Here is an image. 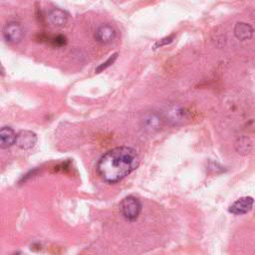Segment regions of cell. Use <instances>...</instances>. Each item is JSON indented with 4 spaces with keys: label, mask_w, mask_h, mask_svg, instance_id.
Wrapping results in <instances>:
<instances>
[{
    "label": "cell",
    "mask_w": 255,
    "mask_h": 255,
    "mask_svg": "<svg viewBox=\"0 0 255 255\" xmlns=\"http://www.w3.org/2000/svg\"><path fill=\"white\" fill-rule=\"evenodd\" d=\"M139 156L129 146H118L110 149L99 159L97 170L108 183H116L137 168Z\"/></svg>",
    "instance_id": "cell-1"
},
{
    "label": "cell",
    "mask_w": 255,
    "mask_h": 255,
    "mask_svg": "<svg viewBox=\"0 0 255 255\" xmlns=\"http://www.w3.org/2000/svg\"><path fill=\"white\" fill-rule=\"evenodd\" d=\"M120 211L127 220L134 221L141 212V203L136 197L128 195L121 201Z\"/></svg>",
    "instance_id": "cell-2"
},
{
    "label": "cell",
    "mask_w": 255,
    "mask_h": 255,
    "mask_svg": "<svg viewBox=\"0 0 255 255\" xmlns=\"http://www.w3.org/2000/svg\"><path fill=\"white\" fill-rule=\"evenodd\" d=\"M3 36L10 44L19 43L24 37V30L17 22H9L3 29Z\"/></svg>",
    "instance_id": "cell-3"
},
{
    "label": "cell",
    "mask_w": 255,
    "mask_h": 255,
    "mask_svg": "<svg viewBox=\"0 0 255 255\" xmlns=\"http://www.w3.org/2000/svg\"><path fill=\"white\" fill-rule=\"evenodd\" d=\"M254 200L251 196H243L235 200L230 206L228 211L235 215H242L248 213L253 207Z\"/></svg>",
    "instance_id": "cell-4"
},
{
    "label": "cell",
    "mask_w": 255,
    "mask_h": 255,
    "mask_svg": "<svg viewBox=\"0 0 255 255\" xmlns=\"http://www.w3.org/2000/svg\"><path fill=\"white\" fill-rule=\"evenodd\" d=\"M37 142V135L31 130H21L17 136L15 143L21 149H31Z\"/></svg>",
    "instance_id": "cell-5"
},
{
    "label": "cell",
    "mask_w": 255,
    "mask_h": 255,
    "mask_svg": "<svg viewBox=\"0 0 255 255\" xmlns=\"http://www.w3.org/2000/svg\"><path fill=\"white\" fill-rule=\"evenodd\" d=\"M95 38L102 44L111 43L116 38V30L109 24L101 25L95 33Z\"/></svg>",
    "instance_id": "cell-6"
},
{
    "label": "cell",
    "mask_w": 255,
    "mask_h": 255,
    "mask_svg": "<svg viewBox=\"0 0 255 255\" xmlns=\"http://www.w3.org/2000/svg\"><path fill=\"white\" fill-rule=\"evenodd\" d=\"M47 19L51 25L56 27H62L68 21V13L62 9L55 8L49 11Z\"/></svg>",
    "instance_id": "cell-7"
},
{
    "label": "cell",
    "mask_w": 255,
    "mask_h": 255,
    "mask_svg": "<svg viewBox=\"0 0 255 255\" xmlns=\"http://www.w3.org/2000/svg\"><path fill=\"white\" fill-rule=\"evenodd\" d=\"M17 134L10 127H4L0 128V148H8L12 146L16 141Z\"/></svg>",
    "instance_id": "cell-8"
},
{
    "label": "cell",
    "mask_w": 255,
    "mask_h": 255,
    "mask_svg": "<svg viewBox=\"0 0 255 255\" xmlns=\"http://www.w3.org/2000/svg\"><path fill=\"white\" fill-rule=\"evenodd\" d=\"M234 35L241 41L249 40L253 36V28L248 23L238 22L234 27Z\"/></svg>",
    "instance_id": "cell-9"
},
{
    "label": "cell",
    "mask_w": 255,
    "mask_h": 255,
    "mask_svg": "<svg viewBox=\"0 0 255 255\" xmlns=\"http://www.w3.org/2000/svg\"><path fill=\"white\" fill-rule=\"evenodd\" d=\"M117 58H118V53L113 54L107 61L103 62V63L96 69V73H100V72H102L103 70H105V69H107L108 67H110V66L117 60Z\"/></svg>",
    "instance_id": "cell-10"
},
{
    "label": "cell",
    "mask_w": 255,
    "mask_h": 255,
    "mask_svg": "<svg viewBox=\"0 0 255 255\" xmlns=\"http://www.w3.org/2000/svg\"><path fill=\"white\" fill-rule=\"evenodd\" d=\"M174 39V35H169V36H166L162 39H160L159 41H157L154 45V48H159V47H162V46H166L168 44H170Z\"/></svg>",
    "instance_id": "cell-11"
},
{
    "label": "cell",
    "mask_w": 255,
    "mask_h": 255,
    "mask_svg": "<svg viewBox=\"0 0 255 255\" xmlns=\"http://www.w3.org/2000/svg\"><path fill=\"white\" fill-rule=\"evenodd\" d=\"M66 43H67V39L63 35H58V36L54 37L52 40V44L56 47H62L64 45H66Z\"/></svg>",
    "instance_id": "cell-12"
},
{
    "label": "cell",
    "mask_w": 255,
    "mask_h": 255,
    "mask_svg": "<svg viewBox=\"0 0 255 255\" xmlns=\"http://www.w3.org/2000/svg\"><path fill=\"white\" fill-rule=\"evenodd\" d=\"M3 74H4V68L0 62V75H3Z\"/></svg>",
    "instance_id": "cell-13"
}]
</instances>
